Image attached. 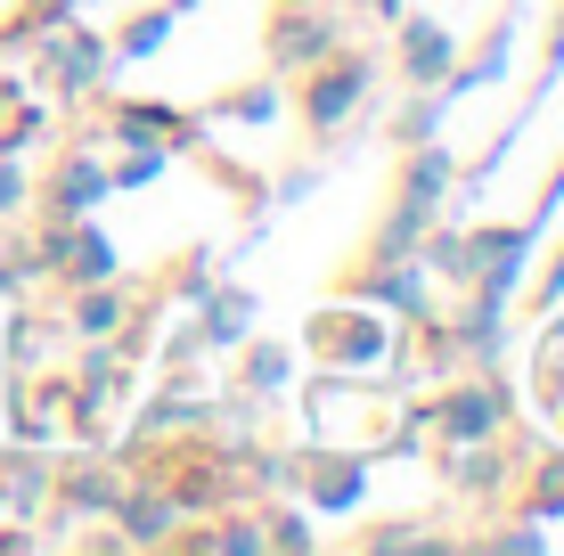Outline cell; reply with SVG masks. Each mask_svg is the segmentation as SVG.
I'll return each instance as SVG.
<instances>
[{"mask_svg":"<svg viewBox=\"0 0 564 556\" xmlns=\"http://www.w3.org/2000/svg\"><path fill=\"white\" fill-rule=\"evenodd\" d=\"M115 532H123V541L131 548H155V541H172V515H181V508H172V491H115Z\"/></svg>","mask_w":564,"mask_h":556,"instance_id":"12","label":"cell"},{"mask_svg":"<svg viewBox=\"0 0 564 556\" xmlns=\"http://www.w3.org/2000/svg\"><path fill=\"white\" fill-rule=\"evenodd\" d=\"M213 115H229V123H270V115H279V90L254 83V90H238V99H221Z\"/></svg>","mask_w":564,"mask_h":556,"instance_id":"24","label":"cell"},{"mask_svg":"<svg viewBox=\"0 0 564 556\" xmlns=\"http://www.w3.org/2000/svg\"><path fill=\"white\" fill-rule=\"evenodd\" d=\"M434 328H442V319H434ZM499 344H508V303H499V295H475V312H458L451 328H442V352L475 360V369H491Z\"/></svg>","mask_w":564,"mask_h":556,"instance_id":"9","label":"cell"},{"mask_svg":"<svg viewBox=\"0 0 564 556\" xmlns=\"http://www.w3.org/2000/svg\"><path fill=\"white\" fill-rule=\"evenodd\" d=\"M425 229H434V214H425V205H393V214H384V229L368 238V262H410Z\"/></svg>","mask_w":564,"mask_h":556,"instance_id":"15","label":"cell"},{"mask_svg":"<svg viewBox=\"0 0 564 556\" xmlns=\"http://www.w3.org/2000/svg\"><path fill=\"white\" fill-rule=\"evenodd\" d=\"M246 319H254V303H246V295H213V286H205V319H197L205 344L238 352V344H246Z\"/></svg>","mask_w":564,"mask_h":556,"instance_id":"18","label":"cell"},{"mask_svg":"<svg viewBox=\"0 0 564 556\" xmlns=\"http://www.w3.org/2000/svg\"><path fill=\"white\" fill-rule=\"evenodd\" d=\"M115 140L123 148H172V156H181V148H197V123H188L181 107H155V99H123L115 107Z\"/></svg>","mask_w":564,"mask_h":556,"instance_id":"11","label":"cell"},{"mask_svg":"<svg viewBox=\"0 0 564 556\" xmlns=\"http://www.w3.org/2000/svg\"><path fill=\"white\" fill-rule=\"evenodd\" d=\"M434 131H442V90H425V99L393 123V140H401V148H417V140H434Z\"/></svg>","mask_w":564,"mask_h":556,"instance_id":"23","label":"cell"},{"mask_svg":"<svg viewBox=\"0 0 564 556\" xmlns=\"http://www.w3.org/2000/svg\"><path fill=\"white\" fill-rule=\"evenodd\" d=\"M311 352L336 360V369L384 360V352H393V319H377V312H319V319H311Z\"/></svg>","mask_w":564,"mask_h":556,"instance_id":"6","label":"cell"},{"mask_svg":"<svg viewBox=\"0 0 564 556\" xmlns=\"http://www.w3.org/2000/svg\"><path fill=\"white\" fill-rule=\"evenodd\" d=\"M270 9H295V0H270Z\"/></svg>","mask_w":564,"mask_h":556,"instance_id":"27","label":"cell"},{"mask_svg":"<svg viewBox=\"0 0 564 556\" xmlns=\"http://www.w3.org/2000/svg\"><path fill=\"white\" fill-rule=\"evenodd\" d=\"M556 74H564V17H556V33H549V57H540V90H549Z\"/></svg>","mask_w":564,"mask_h":556,"instance_id":"26","label":"cell"},{"mask_svg":"<svg viewBox=\"0 0 564 556\" xmlns=\"http://www.w3.org/2000/svg\"><path fill=\"white\" fill-rule=\"evenodd\" d=\"M425 426H434L442 443H499V434H508V385H499L491 369L458 377V385H442L425 401Z\"/></svg>","mask_w":564,"mask_h":556,"instance_id":"1","label":"cell"},{"mask_svg":"<svg viewBox=\"0 0 564 556\" xmlns=\"http://www.w3.org/2000/svg\"><path fill=\"white\" fill-rule=\"evenodd\" d=\"M451 181H458L451 148H442V140H417L410 164H401V205H425V214H434V205L451 197Z\"/></svg>","mask_w":564,"mask_h":556,"instance_id":"13","label":"cell"},{"mask_svg":"<svg viewBox=\"0 0 564 556\" xmlns=\"http://www.w3.org/2000/svg\"><path fill=\"white\" fill-rule=\"evenodd\" d=\"M25 205H33L25 164H17V156H0V221H9V214H25Z\"/></svg>","mask_w":564,"mask_h":556,"instance_id":"25","label":"cell"},{"mask_svg":"<svg viewBox=\"0 0 564 556\" xmlns=\"http://www.w3.org/2000/svg\"><path fill=\"white\" fill-rule=\"evenodd\" d=\"M352 295L360 303H377V312H393L401 328H425L434 319V286H425V262H368V271L352 279Z\"/></svg>","mask_w":564,"mask_h":556,"instance_id":"5","label":"cell"},{"mask_svg":"<svg viewBox=\"0 0 564 556\" xmlns=\"http://www.w3.org/2000/svg\"><path fill=\"white\" fill-rule=\"evenodd\" d=\"M286 369H295V360H286L279 344H254V352H246V393H254V401H279V393H286Z\"/></svg>","mask_w":564,"mask_h":556,"instance_id":"20","label":"cell"},{"mask_svg":"<svg viewBox=\"0 0 564 556\" xmlns=\"http://www.w3.org/2000/svg\"><path fill=\"white\" fill-rule=\"evenodd\" d=\"M303 483H311V508L352 515V508H360V491H368V458H360V450H344V458L303 450Z\"/></svg>","mask_w":564,"mask_h":556,"instance_id":"10","label":"cell"},{"mask_svg":"<svg viewBox=\"0 0 564 556\" xmlns=\"http://www.w3.org/2000/svg\"><path fill=\"white\" fill-rule=\"evenodd\" d=\"M393 33H401V83L434 90L442 74L458 66V33L442 25V17H410V9H401V17H393Z\"/></svg>","mask_w":564,"mask_h":556,"instance_id":"8","label":"cell"},{"mask_svg":"<svg viewBox=\"0 0 564 556\" xmlns=\"http://www.w3.org/2000/svg\"><path fill=\"white\" fill-rule=\"evenodd\" d=\"M172 25H181V9H148V17H131L123 33L107 42V57H123V66H140V57H155L172 42Z\"/></svg>","mask_w":564,"mask_h":556,"instance_id":"17","label":"cell"},{"mask_svg":"<svg viewBox=\"0 0 564 556\" xmlns=\"http://www.w3.org/2000/svg\"><path fill=\"white\" fill-rule=\"evenodd\" d=\"M74 336H115L123 328V286L99 279V286H74V312H66Z\"/></svg>","mask_w":564,"mask_h":556,"instance_id":"14","label":"cell"},{"mask_svg":"<svg viewBox=\"0 0 564 556\" xmlns=\"http://www.w3.org/2000/svg\"><path fill=\"white\" fill-rule=\"evenodd\" d=\"M107 66H115V57H107V42H99V33H83L74 17L42 33V74H50L57 90H66V99H90V90L107 83Z\"/></svg>","mask_w":564,"mask_h":556,"instance_id":"4","label":"cell"},{"mask_svg":"<svg viewBox=\"0 0 564 556\" xmlns=\"http://www.w3.org/2000/svg\"><path fill=\"white\" fill-rule=\"evenodd\" d=\"M523 515H564V450L532 458V483H523Z\"/></svg>","mask_w":564,"mask_h":556,"instance_id":"19","label":"cell"},{"mask_svg":"<svg viewBox=\"0 0 564 556\" xmlns=\"http://www.w3.org/2000/svg\"><path fill=\"white\" fill-rule=\"evenodd\" d=\"M262 548H295V556H303V548H319V532H311L303 508H270V515H262Z\"/></svg>","mask_w":564,"mask_h":556,"instance_id":"21","label":"cell"},{"mask_svg":"<svg viewBox=\"0 0 564 556\" xmlns=\"http://www.w3.org/2000/svg\"><path fill=\"white\" fill-rule=\"evenodd\" d=\"M107 197H115V188H107V164L83 156V148H66L57 172L42 181V214H50V221H83V214H99Z\"/></svg>","mask_w":564,"mask_h":556,"instance_id":"7","label":"cell"},{"mask_svg":"<svg viewBox=\"0 0 564 556\" xmlns=\"http://www.w3.org/2000/svg\"><path fill=\"white\" fill-rule=\"evenodd\" d=\"M311 74V83H303V123L311 131H319V140H336V131L344 123H352V107L368 99V83H377V57H368V50H327L319 57V66H303Z\"/></svg>","mask_w":564,"mask_h":556,"instance_id":"2","label":"cell"},{"mask_svg":"<svg viewBox=\"0 0 564 556\" xmlns=\"http://www.w3.org/2000/svg\"><path fill=\"white\" fill-rule=\"evenodd\" d=\"M336 42H344V25H336V9H327V0H295V9L270 17V66H286V74L319 66Z\"/></svg>","mask_w":564,"mask_h":556,"instance_id":"3","label":"cell"},{"mask_svg":"<svg viewBox=\"0 0 564 556\" xmlns=\"http://www.w3.org/2000/svg\"><path fill=\"white\" fill-rule=\"evenodd\" d=\"M164 172H172V148L148 140V148H131V156L107 172V188H148V181H164Z\"/></svg>","mask_w":564,"mask_h":556,"instance_id":"22","label":"cell"},{"mask_svg":"<svg viewBox=\"0 0 564 556\" xmlns=\"http://www.w3.org/2000/svg\"><path fill=\"white\" fill-rule=\"evenodd\" d=\"M115 491H123V475H107V467H83V475H66V483H57V515H107L115 508Z\"/></svg>","mask_w":564,"mask_h":556,"instance_id":"16","label":"cell"}]
</instances>
